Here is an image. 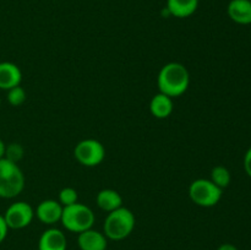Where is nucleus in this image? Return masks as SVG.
<instances>
[{
    "label": "nucleus",
    "mask_w": 251,
    "mask_h": 250,
    "mask_svg": "<svg viewBox=\"0 0 251 250\" xmlns=\"http://www.w3.org/2000/svg\"><path fill=\"white\" fill-rule=\"evenodd\" d=\"M159 92L171 98L184 95L190 85V75L183 64L168 63L161 69L157 77Z\"/></svg>",
    "instance_id": "obj_1"
},
{
    "label": "nucleus",
    "mask_w": 251,
    "mask_h": 250,
    "mask_svg": "<svg viewBox=\"0 0 251 250\" xmlns=\"http://www.w3.org/2000/svg\"><path fill=\"white\" fill-rule=\"evenodd\" d=\"M135 215L126 207H119L108 212L104 220L103 230L107 239L123 240L129 237L135 228Z\"/></svg>",
    "instance_id": "obj_2"
},
{
    "label": "nucleus",
    "mask_w": 251,
    "mask_h": 250,
    "mask_svg": "<svg viewBox=\"0 0 251 250\" xmlns=\"http://www.w3.org/2000/svg\"><path fill=\"white\" fill-rule=\"evenodd\" d=\"M25 188V175L17 163L0 159V198L14 199Z\"/></svg>",
    "instance_id": "obj_3"
},
{
    "label": "nucleus",
    "mask_w": 251,
    "mask_h": 250,
    "mask_svg": "<svg viewBox=\"0 0 251 250\" xmlns=\"http://www.w3.org/2000/svg\"><path fill=\"white\" fill-rule=\"evenodd\" d=\"M61 223L64 228L73 233H81L92 228L95 223V213L88 206L76 202L63 208Z\"/></svg>",
    "instance_id": "obj_4"
},
{
    "label": "nucleus",
    "mask_w": 251,
    "mask_h": 250,
    "mask_svg": "<svg viewBox=\"0 0 251 250\" xmlns=\"http://www.w3.org/2000/svg\"><path fill=\"white\" fill-rule=\"evenodd\" d=\"M223 190L218 188L211 179H196L189 186L191 201L201 207H212L222 199Z\"/></svg>",
    "instance_id": "obj_5"
},
{
    "label": "nucleus",
    "mask_w": 251,
    "mask_h": 250,
    "mask_svg": "<svg viewBox=\"0 0 251 250\" xmlns=\"http://www.w3.org/2000/svg\"><path fill=\"white\" fill-rule=\"evenodd\" d=\"M74 156L85 167H96L103 162L105 149L98 140L86 139L78 142L74 150Z\"/></svg>",
    "instance_id": "obj_6"
},
{
    "label": "nucleus",
    "mask_w": 251,
    "mask_h": 250,
    "mask_svg": "<svg viewBox=\"0 0 251 250\" xmlns=\"http://www.w3.org/2000/svg\"><path fill=\"white\" fill-rule=\"evenodd\" d=\"M34 216V211L29 203L17 201L11 203L4 213V220L11 229H22L29 225Z\"/></svg>",
    "instance_id": "obj_7"
},
{
    "label": "nucleus",
    "mask_w": 251,
    "mask_h": 250,
    "mask_svg": "<svg viewBox=\"0 0 251 250\" xmlns=\"http://www.w3.org/2000/svg\"><path fill=\"white\" fill-rule=\"evenodd\" d=\"M63 206L59 201L55 200H44L37 206L36 215L37 218L44 225H54L61 220L63 215Z\"/></svg>",
    "instance_id": "obj_8"
},
{
    "label": "nucleus",
    "mask_w": 251,
    "mask_h": 250,
    "mask_svg": "<svg viewBox=\"0 0 251 250\" xmlns=\"http://www.w3.org/2000/svg\"><path fill=\"white\" fill-rule=\"evenodd\" d=\"M77 244L81 250H107L108 240L104 233L90 228L78 233Z\"/></svg>",
    "instance_id": "obj_9"
},
{
    "label": "nucleus",
    "mask_w": 251,
    "mask_h": 250,
    "mask_svg": "<svg viewBox=\"0 0 251 250\" xmlns=\"http://www.w3.org/2000/svg\"><path fill=\"white\" fill-rule=\"evenodd\" d=\"M68 240L60 229L49 228L42 233L38 242V250H66Z\"/></svg>",
    "instance_id": "obj_10"
},
{
    "label": "nucleus",
    "mask_w": 251,
    "mask_h": 250,
    "mask_svg": "<svg viewBox=\"0 0 251 250\" xmlns=\"http://www.w3.org/2000/svg\"><path fill=\"white\" fill-rule=\"evenodd\" d=\"M22 74L19 66L10 61L0 63V88L9 91L21 83Z\"/></svg>",
    "instance_id": "obj_11"
},
{
    "label": "nucleus",
    "mask_w": 251,
    "mask_h": 250,
    "mask_svg": "<svg viewBox=\"0 0 251 250\" xmlns=\"http://www.w3.org/2000/svg\"><path fill=\"white\" fill-rule=\"evenodd\" d=\"M228 16L238 25L251 24V1L250 0H230L227 7Z\"/></svg>",
    "instance_id": "obj_12"
},
{
    "label": "nucleus",
    "mask_w": 251,
    "mask_h": 250,
    "mask_svg": "<svg viewBox=\"0 0 251 250\" xmlns=\"http://www.w3.org/2000/svg\"><path fill=\"white\" fill-rule=\"evenodd\" d=\"M173 98L163 95V93H157L150 102V112L157 119H166L173 113Z\"/></svg>",
    "instance_id": "obj_13"
},
{
    "label": "nucleus",
    "mask_w": 251,
    "mask_h": 250,
    "mask_svg": "<svg viewBox=\"0 0 251 250\" xmlns=\"http://www.w3.org/2000/svg\"><path fill=\"white\" fill-rule=\"evenodd\" d=\"M199 6V0H167V9L172 16L186 19L195 14Z\"/></svg>",
    "instance_id": "obj_14"
},
{
    "label": "nucleus",
    "mask_w": 251,
    "mask_h": 250,
    "mask_svg": "<svg viewBox=\"0 0 251 250\" xmlns=\"http://www.w3.org/2000/svg\"><path fill=\"white\" fill-rule=\"evenodd\" d=\"M96 202H97L98 207L107 212H112V211L117 210V208L123 206V198L118 191L113 190V189H103L97 194L96 198Z\"/></svg>",
    "instance_id": "obj_15"
},
{
    "label": "nucleus",
    "mask_w": 251,
    "mask_h": 250,
    "mask_svg": "<svg viewBox=\"0 0 251 250\" xmlns=\"http://www.w3.org/2000/svg\"><path fill=\"white\" fill-rule=\"evenodd\" d=\"M230 180H232V175H230V172L226 167L216 166L211 172V181L215 183L222 190L229 185Z\"/></svg>",
    "instance_id": "obj_16"
},
{
    "label": "nucleus",
    "mask_w": 251,
    "mask_h": 250,
    "mask_svg": "<svg viewBox=\"0 0 251 250\" xmlns=\"http://www.w3.org/2000/svg\"><path fill=\"white\" fill-rule=\"evenodd\" d=\"M26 91L21 86H16L7 91V102L12 105V107H19V105L24 104L26 100Z\"/></svg>",
    "instance_id": "obj_17"
},
{
    "label": "nucleus",
    "mask_w": 251,
    "mask_h": 250,
    "mask_svg": "<svg viewBox=\"0 0 251 250\" xmlns=\"http://www.w3.org/2000/svg\"><path fill=\"white\" fill-rule=\"evenodd\" d=\"M77 191L74 188H64L59 193V202L63 207L74 205V203L77 202Z\"/></svg>",
    "instance_id": "obj_18"
},
{
    "label": "nucleus",
    "mask_w": 251,
    "mask_h": 250,
    "mask_svg": "<svg viewBox=\"0 0 251 250\" xmlns=\"http://www.w3.org/2000/svg\"><path fill=\"white\" fill-rule=\"evenodd\" d=\"M24 147L20 144H10L5 147L4 158L14 162V163H17L24 157Z\"/></svg>",
    "instance_id": "obj_19"
},
{
    "label": "nucleus",
    "mask_w": 251,
    "mask_h": 250,
    "mask_svg": "<svg viewBox=\"0 0 251 250\" xmlns=\"http://www.w3.org/2000/svg\"><path fill=\"white\" fill-rule=\"evenodd\" d=\"M7 230H9V227H7L6 222L4 220V216L0 215V244L5 240L7 235Z\"/></svg>",
    "instance_id": "obj_20"
},
{
    "label": "nucleus",
    "mask_w": 251,
    "mask_h": 250,
    "mask_svg": "<svg viewBox=\"0 0 251 250\" xmlns=\"http://www.w3.org/2000/svg\"><path fill=\"white\" fill-rule=\"evenodd\" d=\"M244 169L245 173L251 178V147L248 150L244 156Z\"/></svg>",
    "instance_id": "obj_21"
},
{
    "label": "nucleus",
    "mask_w": 251,
    "mask_h": 250,
    "mask_svg": "<svg viewBox=\"0 0 251 250\" xmlns=\"http://www.w3.org/2000/svg\"><path fill=\"white\" fill-rule=\"evenodd\" d=\"M217 250H238V249L235 245L229 244V243H225V244L220 245V248H218Z\"/></svg>",
    "instance_id": "obj_22"
},
{
    "label": "nucleus",
    "mask_w": 251,
    "mask_h": 250,
    "mask_svg": "<svg viewBox=\"0 0 251 250\" xmlns=\"http://www.w3.org/2000/svg\"><path fill=\"white\" fill-rule=\"evenodd\" d=\"M5 147H6V145H5L4 141H2V140L0 139V159L4 158V156H5Z\"/></svg>",
    "instance_id": "obj_23"
},
{
    "label": "nucleus",
    "mask_w": 251,
    "mask_h": 250,
    "mask_svg": "<svg viewBox=\"0 0 251 250\" xmlns=\"http://www.w3.org/2000/svg\"><path fill=\"white\" fill-rule=\"evenodd\" d=\"M0 102H1V100H0Z\"/></svg>",
    "instance_id": "obj_24"
},
{
    "label": "nucleus",
    "mask_w": 251,
    "mask_h": 250,
    "mask_svg": "<svg viewBox=\"0 0 251 250\" xmlns=\"http://www.w3.org/2000/svg\"><path fill=\"white\" fill-rule=\"evenodd\" d=\"M250 1H251V0H250Z\"/></svg>",
    "instance_id": "obj_25"
}]
</instances>
